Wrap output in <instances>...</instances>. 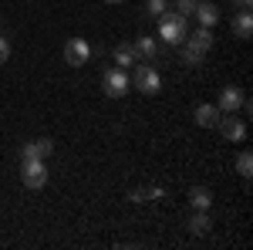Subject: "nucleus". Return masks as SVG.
<instances>
[{
	"instance_id": "nucleus-1",
	"label": "nucleus",
	"mask_w": 253,
	"mask_h": 250,
	"mask_svg": "<svg viewBox=\"0 0 253 250\" xmlns=\"http://www.w3.org/2000/svg\"><path fill=\"white\" fill-rule=\"evenodd\" d=\"M186 17H179L175 10H162L159 14V38L166 41V44H182L186 41Z\"/></svg>"
},
{
	"instance_id": "nucleus-2",
	"label": "nucleus",
	"mask_w": 253,
	"mask_h": 250,
	"mask_svg": "<svg viewBox=\"0 0 253 250\" xmlns=\"http://www.w3.org/2000/svg\"><path fill=\"white\" fill-rule=\"evenodd\" d=\"M128 81L135 85L138 92H145V95H156L159 88H162V78H159V71L149 64V61L135 64V71H132V78H128Z\"/></svg>"
},
{
	"instance_id": "nucleus-3",
	"label": "nucleus",
	"mask_w": 253,
	"mask_h": 250,
	"mask_svg": "<svg viewBox=\"0 0 253 250\" xmlns=\"http://www.w3.org/2000/svg\"><path fill=\"white\" fill-rule=\"evenodd\" d=\"M20 179H24L27 190H41V186L47 183V166H44V159H24V162H20Z\"/></svg>"
},
{
	"instance_id": "nucleus-4",
	"label": "nucleus",
	"mask_w": 253,
	"mask_h": 250,
	"mask_svg": "<svg viewBox=\"0 0 253 250\" xmlns=\"http://www.w3.org/2000/svg\"><path fill=\"white\" fill-rule=\"evenodd\" d=\"M128 75H125V68H108L105 75H101V88H105V95L108 98H122L128 92Z\"/></svg>"
},
{
	"instance_id": "nucleus-5",
	"label": "nucleus",
	"mask_w": 253,
	"mask_h": 250,
	"mask_svg": "<svg viewBox=\"0 0 253 250\" xmlns=\"http://www.w3.org/2000/svg\"><path fill=\"white\" fill-rule=\"evenodd\" d=\"M216 129L226 142H243V135H247V125H243V118H236V112H223Z\"/></svg>"
},
{
	"instance_id": "nucleus-6",
	"label": "nucleus",
	"mask_w": 253,
	"mask_h": 250,
	"mask_svg": "<svg viewBox=\"0 0 253 250\" xmlns=\"http://www.w3.org/2000/svg\"><path fill=\"white\" fill-rule=\"evenodd\" d=\"M64 61L71 64V68H81V64H88L91 61V44L84 38H71L64 44Z\"/></svg>"
},
{
	"instance_id": "nucleus-7",
	"label": "nucleus",
	"mask_w": 253,
	"mask_h": 250,
	"mask_svg": "<svg viewBox=\"0 0 253 250\" xmlns=\"http://www.w3.org/2000/svg\"><path fill=\"white\" fill-rule=\"evenodd\" d=\"M51 152H54V142L51 139H31V142L20 146V162L24 159H47Z\"/></svg>"
},
{
	"instance_id": "nucleus-8",
	"label": "nucleus",
	"mask_w": 253,
	"mask_h": 250,
	"mask_svg": "<svg viewBox=\"0 0 253 250\" xmlns=\"http://www.w3.org/2000/svg\"><path fill=\"white\" fill-rule=\"evenodd\" d=\"M243 98H247V95H243L240 88L230 85V88H223V92H219V105H216V108H219V112H240Z\"/></svg>"
},
{
	"instance_id": "nucleus-9",
	"label": "nucleus",
	"mask_w": 253,
	"mask_h": 250,
	"mask_svg": "<svg viewBox=\"0 0 253 250\" xmlns=\"http://www.w3.org/2000/svg\"><path fill=\"white\" fill-rule=\"evenodd\" d=\"M132 51H135L138 61H149L152 64V58L159 54V44H156V38H135L132 41Z\"/></svg>"
},
{
	"instance_id": "nucleus-10",
	"label": "nucleus",
	"mask_w": 253,
	"mask_h": 250,
	"mask_svg": "<svg viewBox=\"0 0 253 250\" xmlns=\"http://www.w3.org/2000/svg\"><path fill=\"white\" fill-rule=\"evenodd\" d=\"M219 108L216 105H196V112H193V118H196V125H203V129H213L216 122H219Z\"/></svg>"
},
{
	"instance_id": "nucleus-11",
	"label": "nucleus",
	"mask_w": 253,
	"mask_h": 250,
	"mask_svg": "<svg viewBox=\"0 0 253 250\" xmlns=\"http://www.w3.org/2000/svg\"><path fill=\"white\" fill-rule=\"evenodd\" d=\"M193 17H199V27H213L216 20H219V7L210 3V0H206V3H196V14H193Z\"/></svg>"
},
{
	"instance_id": "nucleus-12",
	"label": "nucleus",
	"mask_w": 253,
	"mask_h": 250,
	"mask_svg": "<svg viewBox=\"0 0 253 250\" xmlns=\"http://www.w3.org/2000/svg\"><path fill=\"white\" fill-rule=\"evenodd\" d=\"M186 44H193L199 51H210V48H213V27H199L193 34H186Z\"/></svg>"
},
{
	"instance_id": "nucleus-13",
	"label": "nucleus",
	"mask_w": 253,
	"mask_h": 250,
	"mask_svg": "<svg viewBox=\"0 0 253 250\" xmlns=\"http://www.w3.org/2000/svg\"><path fill=\"white\" fill-rule=\"evenodd\" d=\"M233 34L240 41H247L253 34V17H250V10H240V14H236L233 17Z\"/></svg>"
},
{
	"instance_id": "nucleus-14",
	"label": "nucleus",
	"mask_w": 253,
	"mask_h": 250,
	"mask_svg": "<svg viewBox=\"0 0 253 250\" xmlns=\"http://www.w3.org/2000/svg\"><path fill=\"white\" fill-rule=\"evenodd\" d=\"M189 203H193L196 210H210V203H213V193L206 190V186H193V190H189Z\"/></svg>"
},
{
	"instance_id": "nucleus-15",
	"label": "nucleus",
	"mask_w": 253,
	"mask_h": 250,
	"mask_svg": "<svg viewBox=\"0 0 253 250\" xmlns=\"http://www.w3.org/2000/svg\"><path fill=\"white\" fill-rule=\"evenodd\" d=\"M210 227H213L210 213H206V210H196V213H193V220H189V230H193L196 237H203V233H210Z\"/></svg>"
},
{
	"instance_id": "nucleus-16",
	"label": "nucleus",
	"mask_w": 253,
	"mask_h": 250,
	"mask_svg": "<svg viewBox=\"0 0 253 250\" xmlns=\"http://www.w3.org/2000/svg\"><path fill=\"white\" fill-rule=\"evenodd\" d=\"M135 51H132V44H118L115 48V64L118 68H128V64H135Z\"/></svg>"
},
{
	"instance_id": "nucleus-17",
	"label": "nucleus",
	"mask_w": 253,
	"mask_h": 250,
	"mask_svg": "<svg viewBox=\"0 0 253 250\" xmlns=\"http://www.w3.org/2000/svg\"><path fill=\"white\" fill-rule=\"evenodd\" d=\"M179 48H182V61H186V64H199V61L206 58V51H199V48H193V44H186V41H182Z\"/></svg>"
},
{
	"instance_id": "nucleus-18",
	"label": "nucleus",
	"mask_w": 253,
	"mask_h": 250,
	"mask_svg": "<svg viewBox=\"0 0 253 250\" xmlns=\"http://www.w3.org/2000/svg\"><path fill=\"white\" fill-rule=\"evenodd\" d=\"M236 173L243 176V179H250V173H253V155L250 152H240V159H236Z\"/></svg>"
},
{
	"instance_id": "nucleus-19",
	"label": "nucleus",
	"mask_w": 253,
	"mask_h": 250,
	"mask_svg": "<svg viewBox=\"0 0 253 250\" xmlns=\"http://www.w3.org/2000/svg\"><path fill=\"white\" fill-rule=\"evenodd\" d=\"M196 3H199V0H179V3H175V14H179V17H193Z\"/></svg>"
},
{
	"instance_id": "nucleus-20",
	"label": "nucleus",
	"mask_w": 253,
	"mask_h": 250,
	"mask_svg": "<svg viewBox=\"0 0 253 250\" xmlns=\"http://www.w3.org/2000/svg\"><path fill=\"white\" fill-rule=\"evenodd\" d=\"M145 10H149V14H162V10H166V0H149V3H145Z\"/></svg>"
},
{
	"instance_id": "nucleus-21",
	"label": "nucleus",
	"mask_w": 253,
	"mask_h": 250,
	"mask_svg": "<svg viewBox=\"0 0 253 250\" xmlns=\"http://www.w3.org/2000/svg\"><path fill=\"white\" fill-rule=\"evenodd\" d=\"M7 58H10V41L0 38V64H7Z\"/></svg>"
},
{
	"instance_id": "nucleus-22",
	"label": "nucleus",
	"mask_w": 253,
	"mask_h": 250,
	"mask_svg": "<svg viewBox=\"0 0 253 250\" xmlns=\"http://www.w3.org/2000/svg\"><path fill=\"white\" fill-rule=\"evenodd\" d=\"M233 3L240 7V10H250V3H253V0H233Z\"/></svg>"
},
{
	"instance_id": "nucleus-23",
	"label": "nucleus",
	"mask_w": 253,
	"mask_h": 250,
	"mask_svg": "<svg viewBox=\"0 0 253 250\" xmlns=\"http://www.w3.org/2000/svg\"><path fill=\"white\" fill-rule=\"evenodd\" d=\"M105 3H122V0H105Z\"/></svg>"
}]
</instances>
